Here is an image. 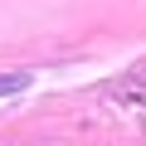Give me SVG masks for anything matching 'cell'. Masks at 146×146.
Instances as JSON below:
<instances>
[{"label": "cell", "instance_id": "1", "mask_svg": "<svg viewBox=\"0 0 146 146\" xmlns=\"http://www.w3.org/2000/svg\"><path fill=\"white\" fill-rule=\"evenodd\" d=\"M25 88H29V73H0V98L25 93Z\"/></svg>", "mask_w": 146, "mask_h": 146}]
</instances>
